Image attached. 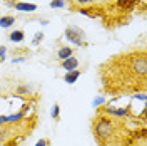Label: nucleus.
Returning <instances> with one entry per match:
<instances>
[{
  "label": "nucleus",
  "instance_id": "1",
  "mask_svg": "<svg viewBox=\"0 0 147 146\" xmlns=\"http://www.w3.org/2000/svg\"><path fill=\"white\" fill-rule=\"evenodd\" d=\"M115 134V124H114V121L109 119L107 116H99L97 121L94 123V136L97 138V141L104 145V143H107L110 141L112 138Z\"/></svg>",
  "mask_w": 147,
  "mask_h": 146
},
{
  "label": "nucleus",
  "instance_id": "2",
  "mask_svg": "<svg viewBox=\"0 0 147 146\" xmlns=\"http://www.w3.org/2000/svg\"><path fill=\"white\" fill-rule=\"evenodd\" d=\"M64 35L72 46H75V47H84L85 46V34H84L82 29L77 27V25H69V27L65 29Z\"/></svg>",
  "mask_w": 147,
  "mask_h": 146
},
{
  "label": "nucleus",
  "instance_id": "3",
  "mask_svg": "<svg viewBox=\"0 0 147 146\" xmlns=\"http://www.w3.org/2000/svg\"><path fill=\"white\" fill-rule=\"evenodd\" d=\"M130 67H132V71L137 74V76H140V77H146V74H147V61H146V55H144V54L136 55V59L132 61Z\"/></svg>",
  "mask_w": 147,
  "mask_h": 146
},
{
  "label": "nucleus",
  "instance_id": "4",
  "mask_svg": "<svg viewBox=\"0 0 147 146\" xmlns=\"http://www.w3.org/2000/svg\"><path fill=\"white\" fill-rule=\"evenodd\" d=\"M102 113L107 114V116H114V118H127L130 114V106L125 108H112V106H104Z\"/></svg>",
  "mask_w": 147,
  "mask_h": 146
},
{
  "label": "nucleus",
  "instance_id": "5",
  "mask_svg": "<svg viewBox=\"0 0 147 146\" xmlns=\"http://www.w3.org/2000/svg\"><path fill=\"white\" fill-rule=\"evenodd\" d=\"M62 69H65V72H70V71H75L77 67H79V59L77 57H69V59H65L62 61Z\"/></svg>",
  "mask_w": 147,
  "mask_h": 146
},
{
  "label": "nucleus",
  "instance_id": "6",
  "mask_svg": "<svg viewBox=\"0 0 147 146\" xmlns=\"http://www.w3.org/2000/svg\"><path fill=\"white\" fill-rule=\"evenodd\" d=\"M13 9L17 10V12H35L37 5L35 3H27V2H17Z\"/></svg>",
  "mask_w": 147,
  "mask_h": 146
},
{
  "label": "nucleus",
  "instance_id": "7",
  "mask_svg": "<svg viewBox=\"0 0 147 146\" xmlns=\"http://www.w3.org/2000/svg\"><path fill=\"white\" fill-rule=\"evenodd\" d=\"M24 39H25V32L24 30H13V32H10V35H9V40L13 42V44L24 42Z\"/></svg>",
  "mask_w": 147,
  "mask_h": 146
},
{
  "label": "nucleus",
  "instance_id": "8",
  "mask_svg": "<svg viewBox=\"0 0 147 146\" xmlns=\"http://www.w3.org/2000/svg\"><path fill=\"white\" fill-rule=\"evenodd\" d=\"M12 134H13V131H12L10 126H7V124H2L0 126V143H5Z\"/></svg>",
  "mask_w": 147,
  "mask_h": 146
},
{
  "label": "nucleus",
  "instance_id": "9",
  "mask_svg": "<svg viewBox=\"0 0 147 146\" xmlns=\"http://www.w3.org/2000/svg\"><path fill=\"white\" fill-rule=\"evenodd\" d=\"M137 2L139 0H117L115 5H117L119 9H124V10H132L134 5H137Z\"/></svg>",
  "mask_w": 147,
  "mask_h": 146
},
{
  "label": "nucleus",
  "instance_id": "10",
  "mask_svg": "<svg viewBox=\"0 0 147 146\" xmlns=\"http://www.w3.org/2000/svg\"><path fill=\"white\" fill-rule=\"evenodd\" d=\"M72 55H74V49L69 47V46L60 47V50L57 52V57H59L60 61H65V59H69V57H72Z\"/></svg>",
  "mask_w": 147,
  "mask_h": 146
},
{
  "label": "nucleus",
  "instance_id": "11",
  "mask_svg": "<svg viewBox=\"0 0 147 146\" xmlns=\"http://www.w3.org/2000/svg\"><path fill=\"white\" fill-rule=\"evenodd\" d=\"M15 24V17L13 15H2L0 17V27L2 29H10Z\"/></svg>",
  "mask_w": 147,
  "mask_h": 146
},
{
  "label": "nucleus",
  "instance_id": "12",
  "mask_svg": "<svg viewBox=\"0 0 147 146\" xmlns=\"http://www.w3.org/2000/svg\"><path fill=\"white\" fill-rule=\"evenodd\" d=\"M24 118H25V111H18L15 114H9L7 116V124H15L18 121H22Z\"/></svg>",
  "mask_w": 147,
  "mask_h": 146
},
{
  "label": "nucleus",
  "instance_id": "13",
  "mask_svg": "<svg viewBox=\"0 0 147 146\" xmlns=\"http://www.w3.org/2000/svg\"><path fill=\"white\" fill-rule=\"evenodd\" d=\"M80 77V71L79 69H75V71H70V72H67L64 76V81L67 82V84H74V82L77 81Z\"/></svg>",
  "mask_w": 147,
  "mask_h": 146
},
{
  "label": "nucleus",
  "instance_id": "14",
  "mask_svg": "<svg viewBox=\"0 0 147 146\" xmlns=\"http://www.w3.org/2000/svg\"><path fill=\"white\" fill-rule=\"evenodd\" d=\"M15 92H18V94H30V92H32V86H28V84H20V86H17Z\"/></svg>",
  "mask_w": 147,
  "mask_h": 146
},
{
  "label": "nucleus",
  "instance_id": "15",
  "mask_svg": "<svg viewBox=\"0 0 147 146\" xmlns=\"http://www.w3.org/2000/svg\"><path fill=\"white\" fill-rule=\"evenodd\" d=\"M42 40H44V32L38 30V32H35V35H34V39H32V46H38Z\"/></svg>",
  "mask_w": 147,
  "mask_h": 146
},
{
  "label": "nucleus",
  "instance_id": "16",
  "mask_svg": "<svg viewBox=\"0 0 147 146\" xmlns=\"http://www.w3.org/2000/svg\"><path fill=\"white\" fill-rule=\"evenodd\" d=\"M50 9H64L65 7V0H50Z\"/></svg>",
  "mask_w": 147,
  "mask_h": 146
},
{
  "label": "nucleus",
  "instance_id": "17",
  "mask_svg": "<svg viewBox=\"0 0 147 146\" xmlns=\"http://www.w3.org/2000/svg\"><path fill=\"white\" fill-rule=\"evenodd\" d=\"M50 116H52V119H59V116H60V106L55 102L54 106H52V109H50Z\"/></svg>",
  "mask_w": 147,
  "mask_h": 146
},
{
  "label": "nucleus",
  "instance_id": "18",
  "mask_svg": "<svg viewBox=\"0 0 147 146\" xmlns=\"http://www.w3.org/2000/svg\"><path fill=\"white\" fill-rule=\"evenodd\" d=\"M102 104H105V96H97V98H94V101H92V106H94V108H100Z\"/></svg>",
  "mask_w": 147,
  "mask_h": 146
},
{
  "label": "nucleus",
  "instance_id": "19",
  "mask_svg": "<svg viewBox=\"0 0 147 146\" xmlns=\"http://www.w3.org/2000/svg\"><path fill=\"white\" fill-rule=\"evenodd\" d=\"M79 14H82V15H85V17H89V18H95V17H97V14H92V10L84 9V7L79 9Z\"/></svg>",
  "mask_w": 147,
  "mask_h": 146
},
{
  "label": "nucleus",
  "instance_id": "20",
  "mask_svg": "<svg viewBox=\"0 0 147 146\" xmlns=\"http://www.w3.org/2000/svg\"><path fill=\"white\" fill-rule=\"evenodd\" d=\"M75 2H77V5H80V7H87V5L94 3L95 0H75Z\"/></svg>",
  "mask_w": 147,
  "mask_h": 146
},
{
  "label": "nucleus",
  "instance_id": "21",
  "mask_svg": "<svg viewBox=\"0 0 147 146\" xmlns=\"http://www.w3.org/2000/svg\"><path fill=\"white\" fill-rule=\"evenodd\" d=\"M5 57H7V47L0 46V61H5Z\"/></svg>",
  "mask_w": 147,
  "mask_h": 146
},
{
  "label": "nucleus",
  "instance_id": "22",
  "mask_svg": "<svg viewBox=\"0 0 147 146\" xmlns=\"http://www.w3.org/2000/svg\"><path fill=\"white\" fill-rule=\"evenodd\" d=\"M134 98H136V99H139V101H142V102H146L147 94H146V92H142V94H134Z\"/></svg>",
  "mask_w": 147,
  "mask_h": 146
},
{
  "label": "nucleus",
  "instance_id": "23",
  "mask_svg": "<svg viewBox=\"0 0 147 146\" xmlns=\"http://www.w3.org/2000/svg\"><path fill=\"white\" fill-rule=\"evenodd\" d=\"M25 59H27V57H13L12 62H13V64H20V62H25Z\"/></svg>",
  "mask_w": 147,
  "mask_h": 146
},
{
  "label": "nucleus",
  "instance_id": "24",
  "mask_svg": "<svg viewBox=\"0 0 147 146\" xmlns=\"http://www.w3.org/2000/svg\"><path fill=\"white\" fill-rule=\"evenodd\" d=\"M47 145H49V141L44 139V138H42V139H38V141L35 143V146H47Z\"/></svg>",
  "mask_w": 147,
  "mask_h": 146
},
{
  "label": "nucleus",
  "instance_id": "25",
  "mask_svg": "<svg viewBox=\"0 0 147 146\" xmlns=\"http://www.w3.org/2000/svg\"><path fill=\"white\" fill-rule=\"evenodd\" d=\"M15 3H17L15 0H5V5H7V7H12V9L15 7Z\"/></svg>",
  "mask_w": 147,
  "mask_h": 146
},
{
  "label": "nucleus",
  "instance_id": "26",
  "mask_svg": "<svg viewBox=\"0 0 147 146\" xmlns=\"http://www.w3.org/2000/svg\"><path fill=\"white\" fill-rule=\"evenodd\" d=\"M2 124H7V116H3V114L0 116V126H2Z\"/></svg>",
  "mask_w": 147,
  "mask_h": 146
},
{
  "label": "nucleus",
  "instance_id": "27",
  "mask_svg": "<svg viewBox=\"0 0 147 146\" xmlns=\"http://www.w3.org/2000/svg\"><path fill=\"white\" fill-rule=\"evenodd\" d=\"M40 25H49V20L44 18V20H40Z\"/></svg>",
  "mask_w": 147,
  "mask_h": 146
}]
</instances>
